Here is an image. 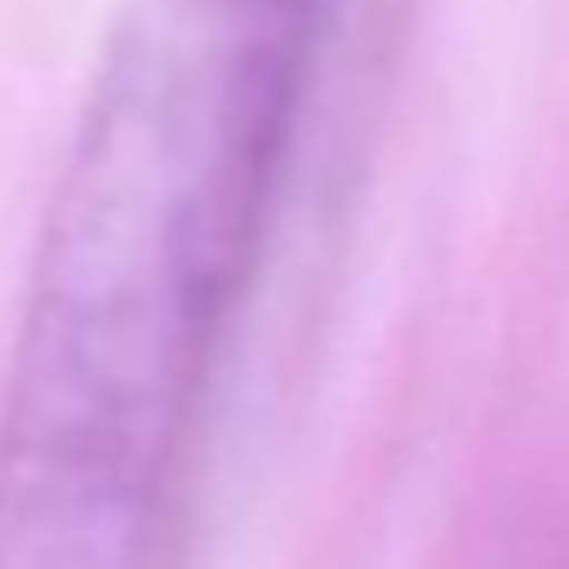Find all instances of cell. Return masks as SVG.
I'll use <instances>...</instances> for the list:
<instances>
[{
    "label": "cell",
    "instance_id": "obj_1",
    "mask_svg": "<svg viewBox=\"0 0 569 569\" xmlns=\"http://www.w3.org/2000/svg\"><path fill=\"white\" fill-rule=\"evenodd\" d=\"M331 0H133L53 186L0 405V569H146L252 291Z\"/></svg>",
    "mask_w": 569,
    "mask_h": 569
}]
</instances>
